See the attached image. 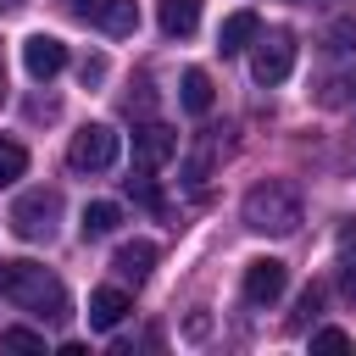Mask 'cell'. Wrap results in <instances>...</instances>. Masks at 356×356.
<instances>
[{"mask_svg": "<svg viewBox=\"0 0 356 356\" xmlns=\"http://www.w3.org/2000/svg\"><path fill=\"white\" fill-rule=\"evenodd\" d=\"M0 300L33 312L39 323H61L67 317V289L39 261H0Z\"/></svg>", "mask_w": 356, "mask_h": 356, "instance_id": "6da1fadb", "label": "cell"}, {"mask_svg": "<svg viewBox=\"0 0 356 356\" xmlns=\"http://www.w3.org/2000/svg\"><path fill=\"white\" fill-rule=\"evenodd\" d=\"M245 228H250V234H273V239L295 234V228H300V189L284 184V178L256 184V189L245 195Z\"/></svg>", "mask_w": 356, "mask_h": 356, "instance_id": "7a4b0ae2", "label": "cell"}, {"mask_svg": "<svg viewBox=\"0 0 356 356\" xmlns=\"http://www.w3.org/2000/svg\"><path fill=\"white\" fill-rule=\"evenodd\" d=\"M56 222H61V195H56V189H28V195H17V206H11V234H17V239L39 245V239L56 234Z\"/></svg>", "mask_w": 356, "mask_h": 356, "instance_id": "3957f363", "label": "cell"}, {"mask_svg": "<svg viewBox=\"0 0 356 356\" xmlns=\"http://www.w3.org/2000/svg\"><path fill=\"white\" fill-rule=\"evenodd\" d=\"M117 150H122V139H117L106 122H89V128L72 134L67 161H72V172H106V167L117 161Z\"/></svg>", "mask_w": 356, "mask_h": 356, "instance_id": "277c9868", "label": "cell"}, {"mask_svg": "<svg viewBox=\"0 0 356 356\" xmlns=\"http://www.w3.org/2000/svg\"><path fill=\"white\" fill-rule=\"evenodd\" d=\"M289 67H295V39L284 33V28H273V33H256V56H250V78L256 83H284L289 78Z\"/></svg>", "mask_w": 356, "mask_h": 356, "instance_id": "5b68a950", "label": "cell"}, {"mask_svg": "<svg viewBox=\"0 0 356 356\" xmlns=\"http://www.w3.org/2000/svg\"><path fill=\"white\" fill-rule=\"evenodd\" d=\"M172 156H178V134H172L167 122H145V128H134V167L156 172V167L172 161Z\"/></svg>", "mask_w": 356, "mask_h": 356, "instance_id": "8992f818", "label": "cell"}, {"mask_svg": "<svg viewBox=\"0 0 356 356\" xmlns=\"http://www.w3.org/2000/svg\"><path fill=\"white\" fill-rule=\"evenodd\" d=\"M284 284H289V273H284V261H273V256H261V261H250L245 267V300L250 306H273L278 295H284Z\"/></svg>", "mask_w": 356, "mask_h": 356, "instance_id": "52a82bcc", "label": "cell"}, {"mask_svg": "<svg viewBox=\"0 0 356 356\" xmlns=\"http://www.w3.org/2000/svg\"><path fill=\"white\" fill-rule=\"evenodd\" d=\"M22 67H28V78H56L61 67H67V44L56 39V33H33V39H22Z\"/></svg>", "mask_w": 356, "mask_h": 356, "instance_id": "ba28073f", "label": "cell"}, {"mask_svg": "<svg viewBox=\"0 0 356 356\" xmlns=\"http://www.w3.org/2000/svg\"><path fill=\"white\" fill-rule=\"evenodd\" d=\"M156 245L150 239H128V245H117V256H111V267H117V278L122 284H145L150 278V267H156Z\"/></svg>", "mask_w": 356, "mask_h": 356, "instance_id": "9c48e42d", "label": "cell"}, {"mask_svg": "<svg viewBox=\"0 0 356 356\" xmlns=\"http://www.w3.org/2000/svg\"><path fill=\"white\" fill-rule=\"evenodd\" d=\"M256 33H261V17L256 11H228L222 28H217V50L222 56H239L245 44H256Z\"/></svg>", "mask_w": 356, "mask_h": 356, "instance_id": "30bf717a", "label": "cell"}, {"mask_svg": "<svg viewBox=\"0 0 356 356\" xmlns=\"http://www.w3.org/2000/svg\"><path fill=\"white\" fill-rule=\"evenodd\" d=\"M128 312H134V300H128V289H117V284H106V289L89 295V328H117Z\"/></svg>", "mask_w": 356, "mask_h": 356, "instance_id": "8fae6325", "label": "cell"}, {"mask_svg": "<svg viewBox=\"0 0 356 356\" xmlns=\"http://www.w3.org/2000/svg\"><path fill=\"white\" fill-rule=\"evenodd\" d=\"M156 22L167 39H189L200 28V0H156Z\"/></svg>", "mask_w": 356, "mask_h": 356, "instance_id": "7c38bea8", "label": "cell"}, {"mask_svg": "<svg viewBox=\"0 0 356 356\" xmlns=\"http://www.w3.org/2000/svg\"><path fill=\"white\" fill-rule=\"evenodd\" d=\"M211 167H217V139H211V134H200V139L189 145V156H184V184H189V189H206Z\"/></svg>", "mask_w": 356, "mask_h": 356, "instance_id": "4fadbf2b", "label": "cell"}, {"mask_svg": "<svg viewBox=\"0 0 356 356\" xmlns=\"http://www.w3.org/2000/svg\"><path fill=\"white\" fill-rule=\"evenodd\" d=\"M117 222H122V206L117 200H89L83 217H78V234L83 239H106V234H117Z\"/></svg>", "mask_w": 356, "mask_h": 356, "instance_id": "5bb4252c", "label": "cell"}, {"mask_svg": "<svg viewBox=\"0 0 356 356\" xmlns=\"http://www.w3.org/2000/svg\"><path fill=\"white\" fill-rule=\"evenodd\" d=\"M211 100H217V95H211V78H206L200 67H189V72H184V111H189V117H206Z\"/></svg>", "mask_w": 356, "mask_h": 356, "instance_id": "9a60e30c", "label": "cell"}, {"mask_svg": "<svg viewBox=\"0 0 356 356\" xmlns=\"http://www.w3.org/2000/svg\"><path fill=\"white\" fill-rule=\"evenodd\" d=\"M95 22H100L106 33H134V28H139V6H134V0H106Z\"/></svg>", "mask_w": 356, "mask_h": 356, "instance_id": "2e32d148", "label": "cell"}, {"mask_svg": "<svg viewBox=\"0 0 356 356\" xmlns=\"http://www.w3.org/2000/svg\"><path fill=\"white\" fill-rule=\"evenodd\" d=\"M339 289L345 300H356V222H345L339 234Z\"/></svg>", "mask_w": 356, "mask_h": 356, "instance_id": "e0dca14e", "label": "cell"}, {"mask_svg": "<svg viewBox=\"0 0 356 356\" xmlns=\"http://www.w3.org/2000/svg\"><path fill=\"white\" fill-rule=\"evenodd\" d=\"M28 172V150L17 139H0V184H17Z\"/></svg>", "mask_w": 356, "mask_h": 356, "instance_id": "ac0fdd59", "label": "cell"}, {"mask_svg": "<svg viewBox=\"0 0 356 356\" xmlns=\"http://www.w3.org/2000/svg\"><path fill=\"white\" fill-rule=\"evenodd\" d=\"M0 350H33V356H39V350H44V334H33V328H6V334H0Z\"/></svg>", "mask_w": 356, "mask_h": 356, "instance_id": "d6986e66", "label": "cell"}, {"mask_svg": "<svg viewBox=\"0 0 356 356\" xmlns=\"http://www.w3.org/2000/svg\"><path fill=\"white\" fill-rule=\"evenodd\" d=\"M128 195H134L139 206H150V211H161V189L150 184V172H145V167H139V178H128Z\"/></svg>", "mask_w": 356, "mask_h": 356, "instance_id": "ffe728a7", "label": "cell"}, {"mask_svg": "<svg viewBox=\"0 0 356 356\" xmlns=\"http://www.w3.org/2000/svg\"><path fill=\"white\" fill-rule=\"evenodd\" d=\"M328 50H334V56H350V50H356V22H350V17L328 28Z\"/></svg>", "mask_w": 356, "mask_h": 356, "instance_id": "44dd1931", "label": "cell"}, {"mask_svg": "<svg viewBox=\"0 0 356 356\" xmlns=\"http://www.w3.org/2000/svg\"><path fill=\"white\" fill-rule=\"evenodd\" d=\"M350 89H356V78H328V83L317 89V100H323V106H345Z\"/></svg>", "mask_w": 356, "mask_h": 356, "instance_id": "7402d4cb", "label": "cell"}, {"mask_svg": "<svg viewBox=\"0 0 356 356\" xmlns=\"http://www.w3.org/2000/svg\"><path fill=\"white\" fill-rule=\"evenodd\" d=\"M317 306H323V289H317V284H306V289H300V300H295V328H300L306 317H317Z\"/></svg>", "mask_w": 356, "mask_h": 356, "instance_id": "603a6c76", "label": "cell"}, {"mask_svg": "<svg viewBox=\"0 0 356 356\" xmlns=\"http://www.w3.org/2000/svg\"><path fill=\"white\" fill-rule=\"evenodd\" d=\"M312 350H350V334L345 328H317L312 334Z\"/></svg>", "mask_w": 356, "mask_h": 356, "instance_id": "cb8c5ba5", "label": "cell"}, {"mask_svg": "<svg viewBox=\"0 0 356 356\" xmlns=\"http://www.w3.org/2000/svg\"><path fill=\"white\" fill-rule=\"evenodd\" d=\"M61 6H67V11H72V17H83V22H95V17H100V6H106V0H61Z\"/></svg>", "mask_w": 356, "mask_h": 356, "instance_id": "d4e9b609", "label": "cell"}, {"mask_svg": "<svg viewBox=\"0 0 356 356\" xmlns=\"http://www.w3.org/2000/svg\"><path fill=\"white\" fill-rule=\"evenodd\" d=\"M95 78H106V61H100V56H89V61H83V83H95Z\"/></svg>", "mask_w": 356, "mask_h": 356, "instance_id": "484cf974", "label": "cell"}, {"mask_svg": "<svg viewBox=\"0 0 356 356\" xmlns=\"http://www.w3.org/2000/svg\"><path fill=\"white\" fill-rule=\"evenodd\" d=\"M206 328H211V317H206V312H195V317H189V339H200Z\"/></svg>", "mask_w": 356, "mask_h": 356, "instance_id": "4316f807", "label": "cell"}, {"mask_svg": "<svg viewBox=\"0 0 356 356\" xmlns=\"http://www.w3.org/2000/svg\"><path fill=\"white\" fill-rule=\"evenodd\" d=\"M0 11H22V0H0Z\"/></svg>", "mask_w": 356, "mask_h": 356, "instance_id": "83f0119b", "label": "cell"}, {"mask_svg": "<svg viewBox=\"0 0 356 356\" xmlns=\"http://www.w3.org/2000/svg\"><path fill=\"white\" fill-rule=\"evenodd\" d=\"M0 89H6V72H0Z\"/></svg>", "mask_w": 356, "mask_h": 356, "instance_id": "f1b7e54d", "label": "cell"}]
</instances>
